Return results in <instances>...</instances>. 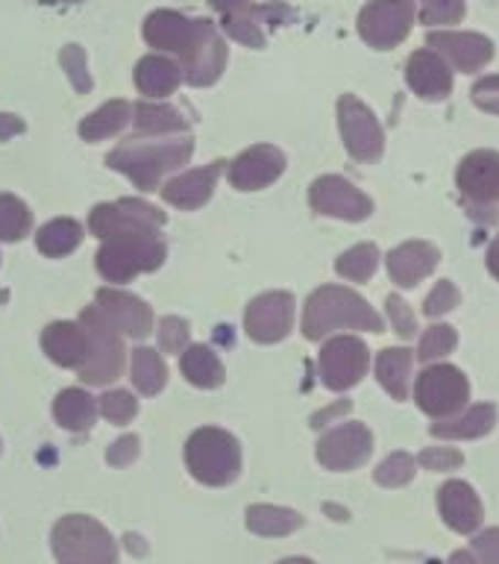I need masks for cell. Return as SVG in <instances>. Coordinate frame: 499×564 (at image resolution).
I'll list each match as a JSON object with an SVG mask.
<instances>
[{"instance_id": "obj_1", "label": "cell", "mask_w": 499, "mask_h": 564, "mask_svg": "<svg viewBox=\"0 0 499 564\" xmlns=\"http://www.w3.org/2000/svg\"><path fill=\"white\" fill-rule=\"evenodd\" d=\"M194 153V139L188 135H180V139H156V141H141L130 139L121 141L118 148L106 156V165L112 171H121L135 183V188L141 192H156L162 176L183 167Z\"/></svg>"}, {"instance_id": "obj_2", "label": "cell", "mask_w": 499, "mask_h": 564, "mask_svg": "<svg viewBox=\"0 0 499 564\" xmlns=\"http://www.w3.org/2000/svg\"><path fill=\"white\" fill-rule=\"evenodd\" d=\"M335 329L382 333L386 324L361 294L344 285H324L308 294L306 308H303V335L308 341H321Z\"/></svg>"}, {"instance_id": "obj_3", "label": "cell", "mask_w": 499, "mask_h": 564, "mask_svg": "<svg viewBox=\"0 0 499 564\" xmlns=\"http://www.w3.org/2000/svg\"><path fill=\"white\" fill-rule=\"evenodd\" d=\"M167 259V247L156 229H139V232H121V236L104 238V247L97 250V273L106 282L123 285L139 273H153Z\"/></svg>"}, {"instance_id": "obj_4", "label": "cell", "mask_w": 499, "mask_h": 564, "mask_svg": "<svg viewBox=\"0 0 499 564\" xmlns=\"http://www.w3.org/2000/svg\"><path fill=\"white\" fill-rule=\"evenodd\" d=\"M185 467L209 488L232 485L241 476V447L236 435L218 426H203L185 441Z\"/></svg>"}, {"instance_id": "obj_5", "label": "cell", "mask_w": 499, "mask_h": 564, "mask_svg": "<svg viewBox=\"0 0 499 564\" xmlns=\"http://www.w3.org/2000/svg\"><path fill=\"white\" fill-rule=\"evenodd\" d=\"M56 564H118V544L88 514H65L51 535Z\"/></svg>"}, {"instance_id": "obj_6", "label": "cell", "mask_w": 499, "mask_h": 564, "mask_svg": "<svg viewBox=\"0 0 499 564\" xmlns=\"http://www.w3.org/2000/svg\"><path fill=\"white\" fill-rule=\"evenodd\" d=\"M77 324L88 335V356L83 361V368L77 370L79 379L86 386H109V382L121 377L123 356H127L121 333L106 321V315L97 306L83 308Z\"/></svg>"}, {"instance_id": "obj_7", "label": "cell", "mask_w": 499, "mask_h": 564, "mask_svg": "<svg viewBox=\"0 0 499 564\" xmlns=\"http://www.w3.org/2000/svg\"><path fill=\"white\" fill-rule=\"evenodd\" d=\"M414 400L430 417L447 421V417H456L467 405L470 386H467L465 373L453 365H432L417 377Z\"/></svg>"}, {"instance_id": "obj_8", "label": "cell", "mask_w": 499, "mask_h": 564, "mask_svg": "<svg viewBox=\"0 0 499 564\" xmlns=\"http://www.w3.org/2000/svg\"><path fill=\"white\" fill-rule=\"evenodd\" d=\"M414 0H370L359 12V35L377 51H391L412 33Z\"/></svg>"}, {"instance_id": "obj_9", "label": "cell", "mask_w": 499, "mask_h": 564, "mask_svg": "<svg viewBox=\"0 0 499 564\" xmlns=\"http://www.w3.org/2000/svg\"><path fill=\"white\" fill-rule=\"evenodd\" d=\"M338 127H341L344 148L356 162H377L386 150V132L377 115L361 104L359 97L341 95L338 100Z\"/></svg>"}, {"instance_id": "obj_10", "label": "cell", "mask_w": 499, "mask_h": 564, "mask_svg": "<svg viewBox=\"0 0 499 564\" xmlns=\"http://www.w3.org/2000/svg\"><path fill=\"white\" fill-rule=\"evenodd\" d=\"M162 227H165V212H159L156 206L139 200V197L97 203L95 209L88 212V229L100 241L109 236H121V232H139V229H156L159 232Z\"/></svg>"}, {"instance_id": "obj_11", "label": "cell", "mask_w": 499, "mask_h": 564, "mask_svg": "<svg viewBox=\"0 0 499 564\" xmlns=\"http://www.w3.org/2000/svg\"><path fill=\"white\" fill-rule=\"evenodd\" d=\"M368 347L356 335H338L333 341H326L317 356V370L329 391H347V388L359 386L361 377L368 373Z\"/></svg>"}, {"instance_id": "obj_12", "label": "cell", "mask_w": 499, "mask_h": 564, "mask_svg": "<svg viewBox=\"0 0 499 564\" xmlns=\"http://www.w3.org/2000/svg\"><path fill=\"white\" fill-rule=\"evenodd\" d=\"M308 203L317 215L326 218H341V220H365L373 212V203L365 192H359L350 180H344L338 174L317 176L312 188H308Z\"/></svg>"}, {"instance_id": "obj_13", "label": "cell", "mask_w": 499, "mask_h": 564, "mask_svg": "<svg viewBox=\"0 0 499 564\" xmlns=\"http://www.w3.org/2000/svg\"><path fill=\"white\" fill-rule=\"evenodd\" d=\"M294 326V294L291 291H268L250 300L245 312V329L256 344H276Z\"/></svg>"}, {"instance_id": "obj_14", "label": "cell", "mask_w": 499, "mask_h": 564, "mask_svg": "<svg viewBox=\"0 0 499 564\" xmlns=\"http://www.w3.org/2000/svg\"><path fill=\"white\" fill-rule=\"evenodd\" d=\"M285 153L273 144H253L227 165V180L238 192H259L285 174Z\"/></svg>"}, {"instance_id": "obj_15", "label": "cell", "mask_w": 499, "mask_h": 564, "mask_svg": "<svg viewBox=\"0 0 499 564\" xmlns=\"http://www.w3.org/2000/svg\"><path fill=\"white\" fill-rule=\"evenodd\" d=\"M373 453V435L365 423H341L317 441V462L329 470H352Z\"/></svg>"}, {"instance_id": "obj_16", "label": "cell", "mask_w": 499, "mask_h": 564, "mask_svg": "<svg viewBox=\"0 0 499 564\" xmlns=\"http://www.w3.org/2000/svg\"><path fill=\"white\" fill-rule=\"evenodd\" d=\"M183 79L188 86H211L218 83L224 68H227V44L220 39V33L215 30L209 18H200V30H197V39H194L192 51L183 56Z\"/></svg>"}, {"instance_id": "obj_17", "label": "cell", "mask_w": 499, "mask_h": 564, "mask_svg": "<svg viewBox=\"0 0 499 564\" xmlns=\"http://www.w3.org/2000/svg\"><path fill=\"white\" fill-rule=\"evenodd\" d=\"M100 312L106 315V321L118 329L121 335H130L135 341L141 338H148L153 333V308L139 300L130 291L112 289V285H106V289L97 291V303Z\"/></svg>"}, {"instance_id": "obj_18", "label": "cell", "mask_w": 499, "mask_h": 564, "mask_svg": "<svg viewBox=\"0 0 499 564\" xmlns=\"http://www.w3.org/2000/svg\"><path fill=\"white\" fill-rule=\"evenodd\" d=\"M197 30H200V18H185L174 9H156V12H150L144 18V26H141V33H144V42L150 47H156V51L174 53L183 59L185 53L192 51L194 39H197Z\"/></svg>"}, {"instance_id": "obj_19", "label": "cell", "mask_w": 499, "mask_h": 564, "mask_svg": "<svg viewBox=\"0 0 499 564\" xmlns=\"http://www.w3.org/2000/svg\"><path fill=\"white\" fill-rule=\"evenodd\" d=\"M426 44H430L432 53H438L441 59L449 62L456 70H465V74H474L493 59V44L479 33L438 30V33L426 35Z\"/></svg>"}, {"instance_id": "obj_20", "label": "cell", "mask_w": 499, "mask_h": 564, "mask_svg": "<svg viewBox=\"0 0 499 564\" xmlns=\"http://www.w3.org/2000/svg\"><path fill=\"white\" fill-rule=\"evenodd\" d=\"M224 167H227V162L218 159V162H211V165L206 167H197V171H185V174L167 180L159 192H162L165 203H171L176 209H200V206L209 203L211 192H215V185H218L220 174H224Z\"/></svg>"}, {"instance_id": "obj_21", "label": "cell", "mask_w": 499, "mask_h": 564, "mask_svg": "<svg viewBox=\"0 0 499 564\" xmlns=\"http://www.w3.org/2000/svg\"><path fill=\"white\" fill-rule=\"evenodd\" d=\"M456 183L467 200L497 203L499 200V153L497 150H474L462 159Z\"/></svg>"}, {"instance_id": "obj_22", "label": "cell", "mask_w": 499, "mask_h": 564, "mask_svg": "<svg viewBox=\"0 0 499 564\" xmlns=\"http://www.w3.org/2000/svg\"><path fill=\"white\" fill-rule=\"evenodd\" d=\"M405 83L423 100H444L453 91V70L438 53L417 51L405 62Z\"/></svg>"}, {"instance_id": "obj_23", "label": "cell", "mask_w": 499, "mask_h": 564, "mask_svg": "<svg viewBox=\"0 0 499 564\" xmlns=\"http://www.w3.org/2000/svg\"><path fill=\"white\" fill-rule=\"evenodd\" d=\"M438 259V247L430 245V241H405L388 253V273L400 289H412L435 271Z\"/></svg>"}, {"instance_id": "obj_24", "label": "cell", "mask_w": 499, "mask_h": 564, "mask_svg": "<svg viewBox=\"0 0 499 564\" xmlns=\"http://www.w3.org/2000/svg\"><path fill=\"white\" fill-rule=\"evenodd\" d=\"M42 350L51 361L59 368H83L88 356V335L86 329L74 321H56V324L44 326L42 333Z\"/></svg>"}, {"instance_id": "obj_25", "label": "cell", "mask_w": 499, "mask_h": 564, "mask_svg": "<svg viewBox=\"0 0 499 564\" xmlns=\"http://www.w3.org/2000/svg\"><path fill=\"white\" fill-rule=\"evenodd\" d=\"M441 518L447 520L449 529H456L462 535L476 532L482 523V502L476 497V491L462 479H453L438 491Z\"/></svg>"}, {"instance_id": "obj_26", "label": "cell", "mask_w": 499, "mask_h": 564, "mask_svg": "<svg viewBox=\"0 0 499 564\" xmlns=\"http://www.w3.org/2000/svg\"><path fill=\"white\" fill-rule=\"evenodd\" d=\"M183 83V68L162 53H150L135 65V88L144 97L174 95Z\"/></svg>"}, {"instance_id": "obj_27", "label": "cell", "mask_w": 499, "mask_h": 564, "mask_svg": "<svg viewBox=\"0 0 499 564\" xmlns=\"http://www.w3.org/2000/svg\"><path fill=\"white\" fill-rule=\"evenodd\" d=\"M180 368H183V377L192 382L194 388H220L224 379H227V370H224V361L215 356L211 347L206 344H188L183 352H180Z\"/></svg>"}, {"instance_id": "obj_28", "label": "cell", "mask_w": 499, "mask_h": 564, "mask_svg": "<svg viewBox=\"0 0 499 564\" xmlns=\"http://www.w3.org/2000/svg\"><path fill=\"white\" fill-rule=\"evenodd\" d=\"M53 417L62 430L88 432L97 421V400L83 388H65L53 400Z\"/></svg>"}, {"instance_id": "obj_29", "label": "cell", "mask_w": 499, "mask_h": 564, "mask_svg": "<svg viewBox=\"0 0 499 564\" xmlns=\"http://www.w3.org/2000/svg\"><path fill=\"white\" fill-rule=\"evenodd\" d=\"M247 529L253 535L262 538H285L303 527V514L294 509H282V506H268V502H256L245 514Z\"/></svg>"}, {"instance_id": "obj_30", "label": "cell", "mask_w": 499, "mask_h": 564, "mask_svg": "<svg viewBox=\"0 0 499 564\" xmlns=\"http://www.w3.org/2000/svg\"><path fill=\"white\" fill-rule=\"evenodd\" d=\"M493 423H497V409L491 403L474 405V409H467L465 414H458V417H447V421L432 423V435L435 438H479L485 432L493 430Z\"/></svg>"}, {"instance_id": "obj_31", "label": "cell", "mask_w": 499, "mask_h": 564, "mask_svg": "<svg viewBox=\"0 0 499 564\" xmlns=\"http://www.w3.org/2000/svg\"><path fill=\"white\" fill-rule=\"evenodd\" d=\"M414 352L405 347H388L379 352L377 379L394 400H409V377H412Z\"/></svg>"}, {"instance_id": "obj_32", "label": "cell", "mask_w": 499, "mask_h": 564, "mask_svg": "<svg viewBox=\"0 0 499 564\" xmlns=\"http://www.w3.org/2000/svg\"><path fill=\"white\" fill-rule=\"evenodd\" d=\"M132 123L148 135H176L188 130V118H183L180 109L167 104H148V100L132 106Z\"/></svg>"}, {"instance_id": "obj_33", "label": "cell", "mask_w": 499, "mask_h": 564, "mask_svg": "<svg viewBox=\"0 0 499 564\" xmlns=\"http://www.w3.org/2000/svg\"><path fill=\"white\" fill-rule=\"evenodd\" d=\"M83 238H86L83 227L74 218H53L35 232V247H39V253L62 259V256L74 253L83 245Z\"/></svg>"}, {"instance_id": "obj_34", "label": "cell", "mask_w": 499, "mask_h": 564, "mask_svg": "<svg viewBox=\"0 0 499 564\" xmlns=\"http://www.w3.org/2000/svg\"><path fill=\"white\" fill-rule=\"evenodd\" d=\"M132 118V106L127 100H109L100 109L83 118L79 123V135L86 141H104L109 135H118V132L130 123Z\"/></svg>"}, {"instance_id": "obj_35", "label": "cell", "mask_w": 499, "mask_h": 564, "mask_svg": "<svg viewBox=\"0 0 499 564\" xmlns=\"http://www.w3.org/2000/svg\"><path fill=\"white\" fill-rule=\"evenodd\" d=\"M167 382V368L159 350L135 347L132 350V386L144 397H156Z\"/></svg>"}, {"instance_id": "obj_36", "label": "cell", "mask_w": 499, "mask_h": 564, "mask_svg": "<svg viewBox=\"0 0 499 564\" xmlns=\"http://www.w3.org/2000/svg\"><path fill=\"white\" fill-rule=\"evenodd\" d=\"M33 229V212L15 194H0V241L15 245L30 236Z\"/></svg>"}, {"instance_id": "obj_37", "label": "cell", "mask_w": 499, "mask_h": 564, "mask_svg": "<svg viewBox=\"0 0 499 564\" xmlns=\"http://www.w3.org/2000/svg\"><path fill=\"white\" fill-rule=\"evenodd\" d=\"M379 268V247L365 241V245H356L350 250H344L335 262V271L338 276L350 282H368Z\"/></svg>"}, {"instance_id": "obj_38", "label": "cell", "mask_w": 499, "mask_h": 564, "mask_svg": "<svg viewBox=\"0 0 499 564\" xmlns=\"http://www.w3.org/2000/svg\"><path fill=\"white\" fill-rule=\"evenodd\" d=\"M224 30H227L236 42L247 44V47H264V33L259 24V12L256 7L236 12V15H224Z\"/></svg>"}, {"instance_id": "obj_39", "label": "cell", "mask_w": 499, "mask_h": 564, "mask_svg": "<svg viewBox=\"0 0 499 564\" xmlns=\"http://www.w3.org/2000/svg\"><path fill=\"white\" fill-rule=\"evenodd\" d=\"M458 335L453 326L447 324H435L426 329V335L421 338V347H417V359L421 361H435L441 356H449V352L456 350Z\"/></svg>"}, {"instance_id": "obj_40", "label": "cell", "mask_w": 499, "mask_h": 564, "mask_svg": "<svg viewBox=\"0 0 499 564\" xmlns=\"http://www.w3.org/2000/svg\"><path fill=\"white\" fill-rule=\"evenodd\" d=\"M59 62L62 68H65V74H68L74 91H77V95H88L91 86H95V79H91V74H88L86 68V51H83L79 44H65L59 53Z\"/></svg>"}, {"instance_id": "obj_41", "label": "cell", "mask_w": 499, "mask_h": 564, "mask_svg": "<svg viewBox=\"0 0 499 564\" xmlns=\"http://www.w3.org/2000/svg\"><path fill=\"white\" fill-rule=\"evenodd\" d=\"M100 414L109 423H115V426H123V423H130L139 414V400L130 391H121V388L118 391H106L100 397Z\"/></svg>"}, {"instance_id": "obj_42", "label": "cell", "mask_w": 499, "mask_h": 564, "mask_svg": "<svg viewBox=\"0 0 499 564\" xmlns=\"http://www.w3.org/2000/svg\"><path fill=\"white\" fill-rule=\"evenodd\" d=\"M379 485L386 488H400V485H409L414 479V458L409 453H391V456L377 467L373 474Z\"/></svg>"}, {"instance_id": "obj_43", "label": "cell", "mask_w": 499, "mask_h": 564, "mask_svg": "<svg viewBox=\"0 0 499 564\" xmlns=\"http://www.w3.org/2000/svg\"><path fill=\"white\" fill-rule=\"evenodd\" d=\"M465 18V0H423V24H456Z\"/></svg>"}, {"instance_id": "obj_44", "label": "cell", "mask_w": 499, "mask_h": 564, "mask_svg": "<svg viewBox=\"0 0 499 564\" xmlns=\"http://www.w3.org/2000/svg\"><path fill=\"white\" fill-rule=\"evenodd\" d=\"M159 347H162V352H183L188 347V324H185L183 317H162V324H159Z\"/></svg>"}, {"instance_id": "obj_45", "label": "cell", "mask_w": 499, "mask_h": 564, "mask_svg": "<svg viewBox=\"0 0 499 564\" xmlns=\"http://www.w3.org/2000/svg\"><path fill=\"white\" fill-rule=\"evenodd\" d=\"M386 306L394 333L400 335V338H414V333H417V321H414V312L409 308V303H405L400 294H391V297L386 300Z\"/></svg>"}, {"instance_id": "obj_46", "label": "cell", "mask_w": 499, "mask_h": 564, "mask_svg": "<svg viewBox=\"0 0 499 564\" xmlns=\"http://www.w3.org/2000/svg\"><path fill=\"white\" fill-rule=\"evenodd\" d=\"M456 306H458V289L449 280H441L438 285L432 289L430 297H426V303H423V312H426L430 317H441V315H447V312H453Z\"/></svg>"}, {"instance_id": "obj_47", "label": "cell", "mask_w": 499, "mask_h": 564, "mask_svg": "<svg viewBox=\"0 0 499 564\" xmlns=\"http://www.w3.org/2000/svg\"><path fill=\"white\" fill-rule=\"evenodd\" d=\"M139 444H141L139 435H123V438H118L112 447H109V453H106V462H109L112 467L132 465V462H135L141 453Z\"/></svg>"}, {"instance_id": "obj_48", "label": "cell", "mask_w": 499, "mask_h": 564, "mask_svg": "<svg viewBox=\"0 0 499 564\" xmlns=\"http://www.w3.org/2000/svg\"><path fill=\"white\" fill-rule=\"evenodd\" d=\"M462 462H465L462 453H456V449L449 447H430L421 453V465L426 467V470H456Z\"/></svg>"}, {"instance_id": "obj_49", "label": "cell", "mask_w": 499, "mask_h": 564, "mask_svg": "<svg viewBox=\"0 0 499 564\" xmlns=\"http://www.w3.org/2000/svg\"><path fill=\"white\" fill-rule=\"evenodd\" d=\"M474 104L485 112L499 115V74H491V77H482L474 86Z\"/></svg>"}, {"instance_id": "obj_50", "label": "cell", "mask_w": 499, "mask_h": 564, "mask_svg": "<svg viewBox=\"0 0 499 564\" xmlns=\"http://www.w3.org/2000/svg\"><path fill=\"white\" fill-rule=\"evenodd\" d=\"M474 553L479 564H499V529H485L474 538Z\"/></svg>"}, {"instance_id": "obj_51", "label": "cell", "mask_w": 499, "mask_h": 564, "mask_svg": "<svg viewBox=\"0 0 499 564\" xmlns=\"http://www.w3.org/2000/svg\"><path fill=\"white\" fill-rule=\"evenodd\" d=\"M26 130V123L18 115L0 112V141H9L12 135H21Z\"/></svg>"}, {"instance_id": "obj_52", "label": "cell", "mask_w": 499, "mask_h": 564, "mask_svg": "<svg viewBox=\"0 0 499 564\" xmlns=\"http://www.w3.org/2000/svg\"><path fill=\"white\" fill-rule=\"evenodd\" d=\"M350 412V400H341V403L329 405V409H324V412H317L315 417H312V426L315 430H321V426H326V421H335L338 414H347Z\"/></svg>"}, {"instance_id": "obj_53", "label": "cell", "mask_w": 499, "mask_h": 564, "mask_svg": "<svg viewBox=\"0 0 499 564\" xmlns=\"http://www.w3.org/2000/svg\"><path fill=\"white\" fill-rule=\"evenodd\" d=\"M209 7L220 15H236V12H245V9L253 7V0H209Z\"/></svg>"}, {"instance_id": "obj_54", "label": "cell", "mask_w": 499, "mask_h": 564, "mask_svg": "<svg viewBox=\"0 0 499 564\" xmlns=\"http://www.w3.org/2000/svg\"><path fill=\"white\" fill-rule=\"evenodd\" d=\"M488 271L499 280V238L491 245V250H488Z\"/></svg>"}, {"instance_id": "obj_55", "label": "cell", "mask_w": 499, "mask_h": 564, "mask_svg": "<svg viewBox=\"0 0 499 564\" xmlns=\"http://www.w3.org/2000/svg\"><path fill=\"white\" fill-rule=\"evenodd\" d=\"M447 564H479L470 553H465V550H458V553L449 555V562Z\"/></svg>"}, {"instance_id": "obj_56", "label": "cell", "mask_w": 499, "mask_h": 564, "mask_svg": "<svg viewBox=\"0 0 499 564\" xmlns=\"http://www.w3.org/2000/svg\"><path fill=\"white\" fill-rule=\"evenodd\" d=\"M276 564H315V562H308V558H282V562Z\"/></svg>"}, {"instance_id": "obj_57", "label": "cell", "mask_w": 499, "mask_h": 564, "mask_svg": "<svg viewBox=\"0 0 499 564\" xmlns=\"http://www.w3.org/2000/svg\"><path fill=\"white\" fill-rule=\"evenodd\" d=\"M59 3H79V0H59Z\"/></svg>"}, {"instance_id": "obj_58", "label": "cell", "mask_w": 499, "mask_h": 564, "mask_svg": "<svg viewBox=\"0 0 499 564\" xmlns=\"http://www.w3.org/2000/svg\"><path fill=\"white\" fill-rule=\"evenodd\" d=\"M0 449H3V444H0Z\"/></svg>"}]
</instances>
